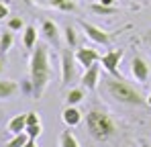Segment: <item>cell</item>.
<instances>
[{"label": "cell", "instance_id": "obj_1", "mask_svg": "<svg viewBox=\"0 0 151 147\" xmlns=\"http://www.w3.org/2000/svg\"><path fill=\"white\" fill-rule=\"evenodd\" d=\"M29 76H31V84H33V98L39 100L51 82V61L45 43H37L35 49L31 51Z\"/></svg>", "mask_w": 151, "mask_h": 147}, {"label": "cell", "instance_id": "obj_2", "mask_svg": "<svg viewBox=\"0 0 151 147\" xmlns=\"http://www.w3.org/2000/svg\"><path fill=\"white\" fill-rule=\"evenodd\" d=\"M104 90L106 94L116 100L119 104H127V106H143L147 104V98H143V94L139 92V88H135L131 82H127L123 78H114V76H106L102 78Z\"/></svg>", "mask_w": 151, "mask_h": 147}, {"label": "cell", "instance_id": "obj_3", "mask_svg": "<svg viewBox=\"0 0 151 147\" xmlns=\"http://www.w3.org/2000/svg\"><path fill=\"white\" fill-rule=\"evenodd\" d=\"M86 129H88L92 139L108 141L116 133V122H114V119L106 110H102L98 106H92L88 110V115H86Z\"/></svg>", "mask_w": 151, "mask_h": 147}, {"label": "cell", "instance_id": "obj_4", "mask_svg": "<svg viewBox=\"0 0 151 147\" xmlns=\"http://www.w3.org/2000/svg\"><path fill=\"white\" fill-rule=\"evenodd\" d=\"M123 57H125V51L123 49H110V51H106L100 57V63H102V68L106 70V74L114 76V78H121L119 66H121Z\"/></svg>", "mask_w": 151, "mask_h": 147}, {"label": "cell", "instance_id": "obj_5", "mask_svg": "<svg viewBox=\"0 0 151 147\" xmlns=\"http://www.w3.org/2000/svg\"><path fill=\"white\" fill-rule=\"evenodd\" d=\"M76 55L70 51V47L61 51V86H68L76 80Z\"/></svg>", "mask_w": 151, "mask_h": 147}, {"label": "cell", "instance_id": "obj_6", "mask_svg": "<svg viewBox=\"0 0 151 147\" xmlns=\"http://www.w3.org/2000/svg\"><path fill=\"white\" fill-rule=\"evenodd\" d=\"M74 55H76L78 66H82L84 70H88V68L94 66V63H98L100 57H102L100 53H98L94 47H90V45H80V47H76Z\"/></svg>", "mask_w": 151, "mask_h": 147}, {"label": "cell", "instance_id": "obj_7", "mask_svg": "<svg viewBox=\"0 0 151 147\" xmlns=\"http://www.w3.org/2000/svg\"><path fill=\"white\" fill-rule=\"evenodd\" d=\"M80 27H82V31L86 33V37L90 41H94L98 45H110L112 35L106 33V31H102L100 27H96V24H92V23H86V21H80Z\"/></svg>", "mask_w": 151, "mask_h": 147}, {"label": "cell", "instance_id": "obj_8", "mask_svg": "<svg viewBox=\"0 0 151 147\" xmlns=\"http://www.w3.org/2000/svg\"><path fill=\"white\" fill-rule=\"evenodd\" d=\"M131 74H133L135 82L147 84L149 74H151V68H149V63H147V59L141 57V55H135V57L131 59Z\"/></svg>", "mask_w": 151, "mask_h": 147}, {"label": "cell", "instance_id": "obj_9", "mask_svg": "<svg viewBox=\"0 0 151 147\" xmlns=\"http://www.w3.org/2000/svg\"><path fill=\"white\" fill-rule=\"evenodd\" d=\"M98 82H100V66L98 63L90 66L88 70H84V74H82V86L86 90H96Z\"/></svg>", "mask_w": 151, "mask_h": 147}, {"label": "cell", "instance_id": "obj_10", "mask_svg": "<svg viewBox=\"0 0 151 147\" xmlns=\"http://www.w3.org/2000/svg\"><path fill=\"white\" fill-rule=\"evenodd\" d=\"M21 92L19 82L8 80V78H0V100H10Z\"/></svg>", "mask_w": 151, "mask_h": 147}, {"label": "cell", "instance_id": "obj_11", "mask_svg": "<svg viewBox=\"0 0 151 147\" xmlns=\"http://www.w3.org/2000/svg\"><path fill=\"white\" fill-rule=\"evenodd\" d=\"M41 35L53 43V45H59V39H61V33H59V27L53 23V21H43L41 23Z\"/></svg>", "mask_w": 151, "mask_h": 147}, {"label": "cell", "instance_id": "obj_12", "mask_svg": "<svg viewBox=\"0 0 151 147\" xmlns=\"http://www.w3.org/2000/svg\"><path fill=\"white\" fill-rule=\"evenodd\" d=\"M82 119H84V115L78 106H65L61 110V121L65 122V127H78Z\"/></svg>", "mask_w": 151, "mask_h": 147}, {"label": "cell", "instance_id": "obj_13", "mask_svg": "<svg viewBox=\"0 0 151 147\" xmlns=\"http://www.w3.org/2000/svg\"><path fill=\"white\" fill-rule=\"evenodd\" d=\"M37 43H39V41H37V27H33V24L25 27V29H23V45L33 51Z\"/></svg>", "mask_w": 151, "mask_h": 147}, {"label": "cell", "instance_id": "obj_14", "mask_svg": "<svg viewBox=\"0 0 151 147\" xmlns=\"http://www.w3.org/2000/svg\"><path fill=\"white\" fill-rule=\"evenodd\" d=\"M25 129H27V115H17V117H12L10 122H8V131H10V135L25 133Z\"/></svg>", "mask_w": 151, "mask_h": 147}, {"label": "cell", "instance_id": "obj_15", "mask_svg": "<svg viewBox=\"0 0 151 147\" xmlns=\"http://www.w3.org/2000/svg\"><path fill=\"white\" fill-rule=\"evenodd\" d=\"M84 98H86L84 86H82V88H72V90L65 94V106H78Z\"/></svg>", "mask_w": 151, "mask_h": 147}, {"label": "cell", "instance_id": "obj_16", "mask_svg": "<svg viewBox=\"0 0 151 147\" xmlns=\"http://www.w3.org/2000/svg\"><path fill=\"white\" fill-rule=\"evenodd\" d=\"M63 39H65V43H68V47H70V49L80 47L78 31H76V27H72V24H65V27H63Z\"/></svg>", "mask_w": 151, "mask_h": 147}, {"label": "cell", "instance_id": "obj_17", "mask_svg": "<svg viewBox=\"0 0 151 147\" xmlns=\"http://www.w3.org/2000/svg\"><path fill=\"white\" fill-rule=\"evenodd\" d=\"M12 43H14V35H12V31L8 29L6 33H2V35H0V57H4V55L10 51Z\"/></svg>", "mask_w": 151, "mask_h": 147}, {"label": "cell", "instance_id": "obj_18", "mask_svg": "<svg viewBox=\"0 0 151 147\" xmlns=\"http://www.w3.org/2000/svg\"><path fill=\"white\" fill-rule=\"evenodd\" d=\"M59 147H80V143L72 131H63L59 135Z\"/></svg>", "mask_w": 151, "mask_h": 147}, {"label": "cell", "instance_id": "obj_19", "mask_svg": "<svg viewBox=\"0 0 151 147\" xmlns=\"http://www.w3.org/2000/svg\"><path fill=\"white\" fill-rule=\"evenodd\" d=\"M90 8H92V12H94V14H102V17H110V14H114V12H116V6H106V4H100V2L92 4Z\"/></svg>", "mask_w": 151, "mask_h": 147}, {"label": "cell", "instance_id": "obj_20", "mask_svg": "<svg viewBox=\"0 0 151 147\" xmlns=\"http://www.w3.org/2000/svg\"><path fill=\"white\" fill-rule=\"evenodd\" d=\"M51 6L61 10V12H74L76 10V4L72 0H51Z\"/></svg>", "mask_w": 151, "mask_h": 147}, {"label": "cell", "instance_id": "obj_21", "mask_svg": "<svg viewBox=\"0 0 151 147\" xmlns=\"http://www.w3.org/2000/svg\"><path fill=\"white\" fill-rule=\"evenodd\" d=\"M31 137L27 133H19V135H12V139L6 143V147H25V143L29 141Z\"/></svg>", "mask_w": 151, "mask_h": 147}, {"label": "cell", "instance_id": "obj_22", "mask_svg": "<svg viewBox=\"0 0 151 147\" xmlns=\"http://www.w3.org/2000/svg\"><path fill=\"white\" fill-rule=\"evenodd\" d=\"M41 131H43L41 122H39V125H27V129H25V133L31 137V139H37V137L41 135Z\"/></svg>", "mask_w": 151, "mask_h": 147}, {"label": "cell", "instance_id": "obj_23", "mask_svg": "<svg viewBox=\"0 0 151 147\" xmlns=\"http://www.w3.org/2000/svg\"><path fill=\"white\" fill-rule=\"evenodd\" d=\"M8 29L10 31H21V29H25V23H23V19L21 17H12V19H8Z\"/></svg>", "mask_w": 151, "mask_h": 147}, {"label": "cell", "instance_id": "obj_24", "mask_svg": "<svg viewBox=\"0 0 151 147\" xmlns=\"http://www.w3.org/2000/svg\"><path fill=\"white\" fill-rule=\"evenodd\" d=\"M39 122H41V119L37 112H27V125H39Z\"/></svg>", "mask_w": 151, "mask_h": 147}, {"label": "cell", "instance_id": "obj_25", "mask_svg": "<svg viewBox=\"0 0 151 147\" xmlns=\"http://www.w3.org/2000/svg\"><path fill=\"white\" fill-rule=\"evenodd\" d=\"M6 17H8V6L0 2V23H2V21H4Z\"/></svg>", "mask_w": 151, "mask_h": 147}, {"label": "cell", "instance_id": "obj_26", "mask_svg": "<svg viewBox=\"0 0 151 147\" xmlns=\"http://www.w3.org/2000/svg\"><path fill=\"white\" fill-rule=\"evenodd\" d=\"M4 70H6V59H4V57H0V78H2Z\"/></svg>", "mask_w": 151, "mask_h": 147}, {"label": "cell", "instance_id": "obj_27", "mask_svg": "<svg viewBox=\"0 0 151 147\" xmlns=\"http://www.w3.org/2000/svg\"><path fill=\"white\" fill-rule=\"evenodd\" d=\"M25 147H39L37 145V139H29V141L25 143Z\"/></svg>", "mask_w": 151, "mask_h": 147}, {"label": "cell", "instance_id": "obj_28", "mask_svg": "<svg viewBox=\"0 0 151 147\" xmlns=\"http://www.w3.org/2000/svg\"><path fill=\"white\" fill-rule=\"evenodd\" d=\"M100 4H106V6H114V0H98Z\"/></svg>", "mask_w": 151, "mask_h": 147}, {"label": "cell", "instance_id": "obj_29", "mask_svg": "<svg viewBox=\"0 0 151 147\" xmlns=\"http://www.w3.org/2000/svg\"><path fill=\"white\" fill-rule=\"evenodd\" d=\"M145 41L149 43V47H151V33H147V35H145Z\"/></svg>", "mask_w": 151, "mask_h": 147}, {"label": "cell", "instance_id": "obj_30", "mask_svg": "<svg viewBox=\"0 0 151 147\" xmlns=\"http://www.w3.org/2000/svg\"><path fill=\"white\" fill-rule=\"evenodd\" d=\"M141 147H151V143H147V141H141Z\"/></svg>", "mask_w": 151, "mask_h": 147}, {"label": "cell", "instance_id": "obj_31", "mask_svg": "<svg viewBox=\"0 0 151 147\" xmlns=\"http://www.w3.org/2000/svg\"><path fill=\"white\" fill-rule=\"evenodd\" d=\"M147 104L151 106V92H149V96H147Z\"/></svg>", "mask_w": 151, "mask_h": 147}, {"label": "cell", "instance_id": "obj_32", "mask_svg": "<svg viewBox=\"0 0 151 147\" xmlns=\"http://www.w3.org/2000/svg\"><path fill=\"white\" fill-rule=\"evenodd\" d=\"M127 2H131V0H127Z\"/></svg>", "mask_w": 151, "mask_h": 147}]
</instances>
